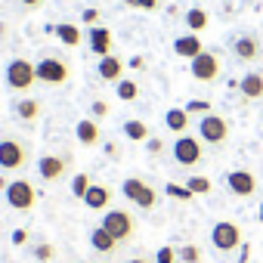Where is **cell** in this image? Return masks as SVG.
<instances>
[{
	"label": "cell",
	"instance_id": "obj_1",
	"mask_svg": "<svg viewBox=\"0 0 263 263\" xmlns=\"http://www.w3.org/2000/svg\"><path fill=\"white\" fill-rule=\"evenodd\" d=\"M121 192H124L127 201H134V204L143 208V211H152V208L158 204V192H155L146 180H140V177H127V180L121 183Z\"/></svg>",
	"mask_w": 263,
	"mask_h": 263
},
{
	"label": "cell",
	"instance_id": "obj_2",
	"mask_svg": "<svg viewBox=\"0 0 263 263\" xmlns=\"http://www.w3.org/2000/svg\"><path fill=\"white\" fill-rule=\"evenodd\" d=\"M189 71H192V78L201 81V84H217L220 74H223V65H220V56H217V53L204 50L201 56H195V59L189 62Z\"/></svg>",
	"mask_w": 263,
	"mask_h": 263
},
{
	"label": "cell",
	"instance_id": "obj_3",
	"mask_svg": "<svg viewBox=\"0 0 263 263\" xmlns=\"http://www.w3.org/2000/svg\"><path fill=\"white\" fill-rule=\"evenodd\" d=\"M211 245H214L217 251H223V254L241 248V226L232 223V220H220V223H214V229H211Z\"/></svg>",
	"mask_w": 263,
	"mask_h": 263
},
{
	"label": "cell",
	"instance_id": "obj_4",
	"mask_svg": "<svg viewBox=\"0 0 263 263\" xmlns=\"http://www.w3.org/2000/svg\"><path fill=\"white\" fill-rule=\"evenodd\" d=\"M198 137H201V143H208V146H220V143H226L229 140V121L223 118V115H204L201 121H198Z\"/></svg>",
	"mask_w": 263,
	"mask_h": 263
},
{
	"label": "cell",
	"instance_id": "obj_5",
	"mask_svg": "<svg viewBox=\"0 0 263 263\" xmlns=\"http://www.w3.org/2000/svg\"><path fill=\"white\" fill-rule=\"evenodd\" d=\"M37 81V65L28 62V59H13L7 65V84L13 90H28L31 84Z\"/></svg>",
	"mask_w": 263,
	"mask_h": 263
},
{
	"label": "cell",
	"instance_id": "obj_6",
	"mask_svg": "<svg viewBox=\"0 0 263 263\" xmlns=\"http://www.w3.org/2000/svg\"><path fill=\"white\" fill-rule=\"evenodd\" d=\"M174 158H177V164H183V167H195V164L204 158L201 140H198V137H189V134L177 137V143H174Z\"/></svg>",
	"mask_w": 263,
	"mask_h": 263
},
{
	"label": "cell",
	"instance_id": "obj_7",
	"mask_svg": "<svg viewBox=\"0 0 263 263\" xmlns=\"http://www.w3.org/2000/svg\"><path fill=\"white\" fill-rule=\"evenodd\" d=\"M102 229H108L115 238H118V245L121 241H127L130 235H134V217H130L127 211H105V217H102V223H99Z\"/></svg>",
	"mask_w": 263,
	"mask_h": 263
},
{
	"label": "cell",
	"instance_id": "obj_8",
	"mask_svg": "<svg viewBox=\"0 0 263 263\" xmlns=\"http://www.w3.org/2000/svg\"><path fill=\"white\" fill-rule=\"evenodd\" d=\"M34 201H37V192L28 180H13L7 186V204L13 211H28V208H34Z\"/></svg>",
	"mask_w": 263,
	"mask_h": 263
},
{
	"label": "cell",
	"instance_id": "obj_9",
	"mask_svg": "<svg viewBox=\"0 0 263 263\" xmlns=\"http://www.w3.org/2000/svg\"><path fill=\"white\" fill-rule=\"evenodd\" d=\"M37 65V81L41 84H50V87H59V84H65L68 81V65L65 62H59V59H53V56H44L41 62H34Z\"/></svg>",
	"mask_w": 263,
	"mask_h": 263
},
{
	"label": "cell",
	"instance_id": "obj_10",
	"mask_svg": "<svg viewBox=\"0 0 263 263\" xmlns=\"http://www.w3.org/2000/svg\"><path fill=\"white\" fill-rule=\"evenodd\" d=\"M28 161V149L16 140H0V171H19Z\"/></svg>",
	"mask_w": 263,
	"mask_h": 263
},
{
	"label": "cell",
	"instance_id": "obj_11",
	"mask_svg": "<svg viewBox=\"0 0 263 263\" xmlns=\"http://www.w3.org/2000/svg\"><path fill=\"white\" fill-rule=\"evenodd\" d=\"M226 186H229L232 195L251 198V195L257 192V177H254L251 171H229V174H226Z\"/></svg>",
	"mask_w": 263,
	"mask_h": 263
},
{
	"label": "cell",
	"instance_id": "obj_12",
	"mask_svg": "<svg viewBox=\"0 0 263 263\" xmlns=\"http://www.w3.org/2000/svg\"><path fill=\"white\" fill-rule=\"evenodd\" d=\"M37 174H41V180H47V183L62 180V174H65V158H59V155H41V158H37Z\"/></svg>",
	"mask_w": 263,
	"mask_h": 263
},
{
	"label": "cell",
	"instance_id": "obj_13",
	"mask_svg": "<svg viewBox=\"0 0 263 263\" xmlns=\"http://www.w3.org/2000/svg\"><path fill=\"white\" fill-rule=\"evenodd\" d=\"M87 34H90V53L93 56H99V59L111 56V31L105 25H93Z\"/></svg>",
	"mask_w": 263,
	"mask_h": 263
},
{
	"label": "cell",
	"instance_id": "obj_14",
	"mask_svg": "<svg viewBox=\"0 0 263 263\" xmlns=\"http://www.w3.org/2000/svg\"><path fill=\"white\" fill-rule=\"evenodd\" d=\"M174 53H177L180 59H189V62H192L195 56H201V53H204L201 37H198V34H192V31H189V34H180V37L174 41Z\"/></svg>",
	"mask_w": 263,
	"mask_h": 263
},
{
	"label": "cell",
	"instance_id": "obj_15",
	"mask_svg": "<svg viewBox=\"0 0 263 263\" xmlns=\"http://www.w3.org/2000/svg\"><path fill=\"white\" fill-rule=\"evenodd\" d=\"M232 53H235V59H241V62H257V59H260V41H257L254 34H241V37H235Z\"/></svg>",
	"mask_w": 263,
	"mask_h": 263
},
{
	"label": "cell",
	"instance_id": "obj_16",
	"mask_svg": "<svg viewBox=\"0 0 263 263\" xmlns=\"http://www.w3.org/2000/svg\"><path fill=\"white\" fill-rule=\"evenodd\" d=\"M74 137H78V143H81V146H99L102 134H99L96 118H81V121L74 124Z\"/></svg>",
	"mask_w": 263,
	"mask_h": 263
},
{
	"label": "cell",
	"instance_id": "obj_17",
	"mask_svg": "<svg viewBox=\"0 0 263 263\" xmlns=\"http://www.w3.org/2000/svg\"><path fill=\"white\" fill-rule=\"evenodd\" d=\"M96 71H99V78H102V81H108V84L124 81V62H121L118 56H102V59H99V65H96Z\"/></svg>",
	"mask_w": 263,
	"mask_h": 263
},
{
	"label": "cell",
	"instance_id": "obj_18",
	"mask_svg": "<svg viewBox=\"0 0 263 263\" xmlns=\"http://www.w3.org/2000/svg\"><path fill=\"white\" fill-rule=\"evenodd\" d=\"M238 90H241L245 99H263V74L248 71L245 78H238Z\"/></svg>",
	"mask_w": 263,
	"mask_h": 263
},
{
	"label": "cell",
	"instance_id": "obj_19",
	"mask_svg": "<svg viewBox=\"0 0 263 263\" xmlns=\"http://www.w3.org/2000/svg\"><path fill=\"white\" fill-rule=\"evenodd\" d=\"M90 248H93V251H99V254H111V251L118 248V238H115L108 229L96 226V229H90Z\"/></svg>",
	"mask_w": 263,
	"mask_h": 263
},
{
	"label": "cell",
	"instance_id": "obj_20",
	"mask_svg": "<svg viewBox=\"0 0 263 263\" xmlns=\"http://www.w3.org/2000/svg\"><path fill=\"white\" fill-rule=\"evenodd\" d=\"M108 201H111V192H108V186H99V183H93L90 192L84 195V204H87L90 211H105Z\"/></svg>",
	"mask_w": 263,
	"mask_h": 263
},
{
	"label": "cell",
	"instance_id": "obj_21",
	"mask_svg": "<svg viewBox=\"0 0 263 263\" xmlns=\"http://www.w3.org/2000/svg\"><path fill=\"white\" fill-rule=\"evenodd\" d=\"M189 121H192V115L186 111V108H167L164 111V124H167V130H174V134H186L189 130Z\"/></svg>",
	"mask_w": 263,
	"mask_h": 263
},
{
	"label": "cell",
	"instance_id": "obj_22",
	"mask_svg": "<svg viewBox=\"0 0 263 263\" xmlns=\"http://www.w3.org/2000/svg\"><path fill=\"white\" fill-rule=\"evenodd\" d=\"M124 137L130 140V143H146L152 134H149V124L146 121H140V118H130V121H124Z\"/></svg>",
	"mask_w": 263,
	"mask_h": 263
},
{
	"label": "cell",
	"instance_id": "obj_23",
	"mask_svg": "<svg viewBox=\"0 0 263 263\" xmlns=\"http://www.w3.org/2000/svg\"><path fill=\"white\" fill-rule=\"evenodd\" d=\"M183 19H186V28H189L192 34H198V31H204V28L211 25V16H208L204 7H189Z\"/></svg>",
	"mask_w": 263,
	"mask_h": 263
},
{
	"label": "cell",
	"instance_id": "obj_24",
	"mask_svg": "<svg viewBox=\"0 0 263 263\" xmlns=\"http://www.w3.org/2000/svg\"><path fill=\"white\" fill-rule=\"evenodd\" d=\"M56 37H59L65 47H81V41H84L81 28L71 25V22H59V25H56Z\"/></svg>",
	"mask_w": 263,
	"mask_h": 263
},
{
	"label": "cell",
	"instance_id": "obj_25",
	"mask_svg": "<svg viewBox=\"0 0 263 263\" xmlns=\"http://www.w3.org/2000/svg\"><path fill=\"white\" fill-rule=\"evenodd\" d=\"M13 111L19 121H34V118H41V102L37 99H19L13 105Z\"/></svg>",
	"mask_w": 263,
	"mask_h": 263
},
{
	"label": "cell",
	"instance_id": "obj_26",
	"mask_svg": "<svg viewBox=\"0 0 263 263\" xmlns=\"http://www.w3.org/2000/svg\"><path fill=\"white\" fill-rule=\"evenodd\" d=\"M115 93H118L121 102H134V99L140 96V84H137V81H118V84H115Z\"/></svg>",
	"mask_w": 263,
	"mask_h": 263
},
{
	"label": "cell",
	"instance_id": "obj_27",
	"mask_svg": "<svg viewBox=\"0 0 263 263\" xmlns=\"http://www.w3.org/2000/svg\"><path fill=\"white\" fill-rule=\"evenodd\" d=\"M90 186H93V183H90L87 174H74V177H71V195H74V198L84 201V195L90 192Z\"/></svg>",
	"mask_w": 263,
	"mask_h": 263
},
{
	"label": "cell",
	"instance_id": "obj_28",
	"mask_svg": "<svg viewBox=\"0 0 263 263\" xmlns=\"http://www.w3.org/2000/svg\"><path fill=\"white\" fill-rule=\"evenodd\" d=\"M183 108H186L189 115H201V118H204V115H211V111H214V102H211V99H189Z\"/></svg>",
	"mask_w": 263,
	"mask_h": 263
},
{
	"label": "cell",
	"instance_id": "obj_29",
	"mask_svg": "<svg viewBox=\"0 0 263 263\" xmlns=\"http://www.w3.org/2000/svg\"><path fill=\"white\" fill-rule=\"evenodd\" d=\"M164 195H171V198H177V201H192V198H195L192 189H189V186H180V183H167V186H164Z\"/></svg>",
	"mask_w": 263,
	"mask_h": 263
},
{
	"label": "cell",
	"instance_id": "obj_30",
	"mask_svg": "<svg viewBox=\"0 0 263 263\" xmlns=\"http://www.w3.org/2000/svg\"><path fill=\"white\" fill-rule=\"evenodd\" d=\"M186 186L192 189V195H208V192L214 189V183H211L208 177H189V180H186Z\"/></svg>",
	"mask_w": 263,
	"mask_h": 263
},
{
	"label": "cell",
	"instance_id": "obj_31",
	"mask_svg": "<svg viewBox=\"0 0 263 263\" xmlns=\"http://www.w3.org/2000/svg\"><path fill=\"white\" fill-rule=\"evenodd\" d=\"M177 257H180L183 263H201V251H198V245H183V248L177 251Z\"/></svg>",
	"mask_w": 263,
	"mask_h": 263
},
{
	"label": "cell",
	"instance_id": "obj_32",
	"mask_svg": "<svg viewBox=\"0 0 263 263\" xmlns=\"http://www.w3.org/2000/svg\"><path fill=\"white\" fill-rule=\"evenodd\" d=\"M180 257H177V251L171 248V245H161L158 248V254H155V263H177Z\"/></svg>",
	"mask_w": 263,
	"mask_h": 263
},
{
	"label": "cell",
	"instance_id": "obj_33",
	"mask_svg": "<svg viewBox=\"0 0 263 263\" xmlns=\"http://www.w3.org/2000/svg\"><path fill=\"white\" fill-rule=\"evenodd\" d=\"M53 254H56V248H53V245H47V241L34 248V257H37L41 263H50V260H53Z\"/></svg>",
	"mask_w": 263,
	"mask_h": 263
},
{
	"label": "cell",
	"instance_id": "obj_34",
	"mask_svg": "<svg viewBox=\"0 0 263 263\" xmlns=\"http://www.w3.org/2000/svg\"><path fill=\"white\" fill-rule=\"evenodd\" d=\"M81 22H84V25H90V28H93V25H96V22H99V10H96V7H87V10H84V13H81Z\"/></svg>",
	"mask_w": 263,
	"mask_h": 263
},
{
	"label": "cell",
	"instance_id": "obj_35",
	"mask_svg": "<svg viewBox=\"0 0 263 263\" xmlns=\"http://www.w3.org/2000/svg\"><path fill=\"white\" fill-rule=\"evenodd\" d=\"M146 149H149V155H161V152H164V140L149 137V140H146Z\"/></svg>",
	"mask_w": 263,
	"mask_h": 263
},
{
	"label": "cell",
	"instance_id": "obj_36",
	"mask_svg": "<svg viewBox=\"0 0 263 263\" xmlns=\"http://www.w3.org/2000/svg\"><path fill=\"white\" fill-rule=\"evenodd\" d=\"M161 7V0H137V10H146V13H155Z\"/></svg>",
	"mask_w": 263,
	"mask_h": 263
},
{
	"label": "cell",
	"instance_id": "obj_37",
	"mask_svg": "<svg viewBox=\"0 0 263 263\" xmlns=\"http://www.w3.org/2000/svg\"><path fill=\"white\" fill-rule=\"evenodd\" d=\"M105 115H108V102L96 99V102H93V118H105Z\"/></svg>",
	"mask_w": 263,
	"mask_h": 263
},
{
	"label": "cell",
	"instance_id": "obj_38",
	"mask_svg": "<svg viewBox=\"0 0 263 263\" xmlns=\"http://www.w3.org/2000/svg\"><path fill=\"white\" fill-rule=\"evenodd\" d=\"M10 241H13V245L19 248V245H25V241H28V232H25V229H16V232L10 235Z\"/></svg>",
	"mask_w": 263,
	"mask_h": 263
},
{
	"label": "cell",
	"instance_id": "obj_39",
	"mask_svg": "<svg viewBox=\"0 0 263 263\" xmlns=\"http://www.w3.org/2000/svg\"><path fill=\"white\" fill-rule=\"evenodd\" d=\"M251 260V241H241V248H238V263H248Z\"/></svg>",
	"mask_w": 263,
	"mask_h": 263
},
{
	"label": "cell",
	"instance_id": "obj_40",
	"mask_svg": "<svg viewBox=\"0 0 263 263\" xmlns=\"http://www.w3.org/2000/svg\"><path fill=\"white\" fill-rule=\"evenodd\" d=\"M130 68H137V71H143V68H146V59H143V56H134V59H130Z\"/></svg>",
	"mask_w": 263,
	"mask_h": 263
},
{
	"label": "cell",
	"instance_id": "obj_41",
	"mask_svg": "<svg viewBox=\"0 0 263 263\" xmlns=\"http://www.w3.org/2000/svg\"><path fill=\"white\" fill-rule=\"evenodd\" d=\"M19 4H22V7H41L44 0H19Z\"/></svg>",
	"mask_w": 263,
	"mask_h": 263
},
{
	"label": "cell",
	"instance_id": "obj_42",
	"mask_svg": "<svg viewBox=\"0 0 263 263\" xmlns=\"http://www.w3.org/2000/svg\"><path fill=\"white\" fill-rule=\"evenodd\" d=\"M105 155H111V158H115V155H118V146H115V143H108V146H105Z\"/></svg>",
	"mask_w": 263,
	"mask_h": 263
},
{
	"label": "cell",
	"instance_id": "obj_43",
	"mask_svg": "<svg viewBox=\"0 0 263 263\" xmlns=\"http://www.w3.org/2000/svg\"><path fill=\"white\" fill-rule=\"evenodd\" d=\"M7 186H10V180H7V177H0V189L7 192Z\"/></svg>",
	"mask_w": 263,
	"mask_h": 263
},
{
	"label": "cell",
	"instance_id": "obj_44",
	"mask_svg": "<svg viewBox=\"0 0 263 263\" xmlns=\"http://www.w3.org/2000/svg\"><path fill=\"white\" fill-rule=\"evenodd\" d=\"M127 263H149L146 257H134V260H127Z\"/></svg>",
	"mask_w": 263,
	"mask_h": 263
},
{
	"label": "cell",
	"instance_id": "obj_45",
	"mask_svg": "<svg viewBox=\"0 0 263 263\" xmlns=\"http://www.w3.org/2000/svg\"><path fill=\"white\" fill-rule=\"evenodd\" d=\"M257 220H260V223H263V204H260V211H257Z\"/></svg>",
	"mask_w": 263,
	"mask_h": 263
},
{
	"label": "cell",
	"instance_id": "obj_46",
	"mask_svg": "<svg viewBox=\"0 0 263 263\" xmlns=\"http://www.w3.org/2000/svg\"><path fill=\"white\" fill-rule=\"evenodd\" d=\"M124 4H127V7H137V0H124Z\"/></svg>",
	"mask_w": 263,
	"mask_h": 263
},
{
	"label": "cell",
	"instance_id": "obj_47",
	"mask_svg": "<svg viewBox=\"0 0 263 263\" xmlns=\"http://www.w3.org/2000/svg\"><path fill=\"white\" fill-rule=\"evenodd\" d=\"M260 124H263V121H260Z\"/></svg>",
	"mask_w": 263,
	"mask_h": 263
}]
</instances>
